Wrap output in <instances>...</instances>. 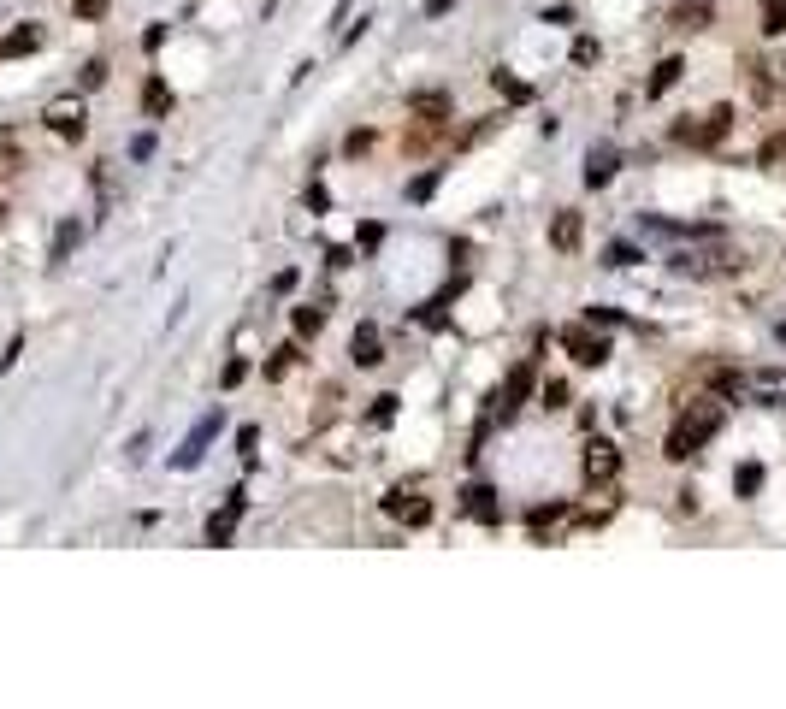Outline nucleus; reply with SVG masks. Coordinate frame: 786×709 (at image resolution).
Wrapping results in <instances>:
<instances>
[{"mask_svg": "<svg viewBox=\"0 0 786 709\" xmlns=\"http://www.w3.org/2000/svg\"><path fill=\"white\" fill-rule=\"evenodd\" d=\"M438 178H444L438 166H432V172H420V178L408 184V201H432V195H438Z\"/></svg>", "mask_w": 786, "mask_h": 709, "instance_id": "28", "label": "nucleus"}, {"mask_svg": "<svg viewBox=\"0 0 786 709\" xmlns=\"http://www.w3.org/2000/svg\"><path fill=\"white\" fill-rule=\"evenodd\" d=\"M615 473H621V450H615L609 438H586V450H580V479H586V485H615Z\"/></svg>", "mask_w": 786, "mask_h": 709, "instance_id": "6", "label": "nucleus"}, {"mask_svg": "<svg viewBox=\"0 0 786 709\" xmlns=\"http://www.w3.org/2000/svg\"><path fill=\"white\" fill-rule=\"evenodd\" d=\"M721 426H727V408H721V402H710V396H698V402L674 420V432H668L662 455H668V461H692V455H698L721 432Z\"/></svg>", "mask_w": 786, "mask_h": 709, "instance_id": "1", "label": "nucleus"}, {"mask_svg": "<svg viewBox=\"0 0 786 709\" xmlns=\"http://www.w3.org/2000/svg\"><path fill=\"white\" fill-rule=\"evenodd\" d=\"M586 325H621V314L615 308H586Z\"/></svg>", "mask_w": 786, "mask_h": 709, "instance_id": "36", "label": "nucleus"}, {"mask_svg": "<svg viewBox=\"0 0 786 709\" xmlns=\"http://www.w3.org/2000/svg\"><path fill=\"white\" fill-rule=\"evenodd\" d=\"M568 515H574L568 503H532V509H526V532H532V544H544V538H550V526H562Z\"/></svg>", "mask_w": 786, "mask_h": 709, "instance_id": "15", "label": "nucleus"}, {"mask_svg": "<svg viewBox=\"0 0 786 709\" xmlns=\"http://www.w3.org/2000/svg\"><path fill=\"white\" fill-rule=\"evenodd\" d=\"M733 119H739V113H733V101H721V107H710V113H704V125H674V142H692V148H716L721 136L733 130Z\"/></svg>", "mask_w": 786, "mask_h": 709, "instance_id": "7", "label": "nucleus"}, {"mask_svg": "<svg viewBox=\"0 0 786 709\" xmlns=\"http://www.w3.org/2000/svg\"><path fill=\"white\" fill-rule=\"evenodd\" d=\"M0 48H6V54H36V48H42V30H36V24H24V30L0 36Z\"/></svg>", "mask_w": 786, "mask_h": 709, "instance_id": "22", "label": "nucleus"}, {"mask_svg": "<svg viewBox=\"0 0 786 709\" xmlns=\"http://www.w3.org/2000/svg\"><path fill=\"white\" fill-rule=\"evenodd\" d=\"M597 60V42H591V36H580V42H574V65H591Z\"/></svg>", "mask_w": 786, "mask_h": 709, "instance_id": "35", "label": "nucleus"}, {"mask_svg": "<svg viewBox=\"0 0 786 709\" xmlns=\"http://www.w3.org/2000/svg\"><path fill=\"white\" fill-rule=\"evenodd\" d=\"M0 60H6V48H0Z\"/></svg>", "mask_w": 786, "mask_h": 709, "instance_id": "41", "label": "nucleus"}, {"mask_svg": "<svg viewBox=\"0 0 786 709\" xmlns=\"http://www.w3.org/2000/svg\"><path fill=\"white\" fill-rule=\"evenodd\" d=\"M349 361H355L361 373H373V367L385 361V337H379V325H355V337H349Z\"/></svg>", "mask_w": 786, "mask_h": 709, "instance_id": "10", "label": "nucleus"}, {"mask_svg": "<svg viewBox=\"0 0 786 709\" xmlns=\"http://www.w3.org/2000/svg\"><path fill=\"white\" fill-rule=\"evenodd\" d=\"M308 207H314V213H326V207H331V195L320 190V184H308Z\"/></svg>", "mask_w": 786, "mask_h": 709, "instance_id": "38", "label": "nucleus"}, {"mask_svg": "<svg viewBox=\"0 0 786 709\" xmlns=\"http://www.w3.org/2000/svg\"><path fill=\"white\" fill-rule=\"evenodd\" d=\"M255 444H261V432H255V426H243V432H237V450H243V461H255Z\"/></svg>", "mask_w": 786, "mask_h": 709, "instance_id": "32", "label": "nucleus"}, {"mask_svg": "<svg viewBox=\"0 0 786 709\" xmlns=\"http://www.w3.org/2000/svg\"><path fill=\"white\" fill-rule=\"evenodd\" d=\"M615 166H621V154H615L609 142H603V148H591V154H586V190H603V184L615 178Z\"/></svg>", "mask_w": 786, "mask_h": 709, "instance_id": "16", "label": "nucleus"}, {"mask_svg": "<svg viewBox=\"0 0 786 709\" xmlns=\"http://www.w3.org/2000/svg\"><path fill=\"white\" fill-rule=\"evenodd\" d=\"M77 243H83V225H77V219H66V225L54 231V260H66Z\"/></svg>", "mask_w": 786, "mask_h": 709, "instance_id": "25", "label": "nucleus"}, {"mask_svg": "<svg viewBox=\"0 0 786 709\" xmlns=\"http://www.w3.org/2000/svg\"><path fill=\"white\" fill-rule=\"evenodd\" d=\"M420 12H426V18H444V12H456V0H426Z\"/></svg>", "mask_w": 786, "mask_h": 709, "instance_id": "39", "label": "nucleus"}, {"mask_svg": "<svg viewBox=\"0 0 786 709\" xmlns=\"http://www.w3.org/2000/svg\"><path fill=\"white\" fill-rule=\"evenodd\" d=\"M680 71H686V60H680V54H668V60H662V65L651 71V83H645V95H651V101H656V95H668V89L680 83Z\"/></svg>", "mask_w": 786, "mask_h": 709, "instance_id": "18", "label": "nucleus"}, {"mask_svg": "<svg viewBox=\"0 0 786 709\" xmlns=\"http://www.w3.org/2000/svg\"><path fill=\"white\" fill-rule=\"evenodd\" d=\"M107 6H113V0H71L77 24H101V18H107Z\"/></svg>", "mask_w": 786, "mask_h": 709, "instance_id": "29", "label": "nucleus"}, {"mask_svg": "<svg viewBox=\"0 0 786 709\" xmlns=\"http://www.w3.org/2000/svg\"><path fill=\"white\" fill-rule=\"evenodd\" d=\"M580 237H586V219H580L574 207H562V213L550 219V249H562V255H574V249H580Z\"/></svg>", "mask_w": 786, "mask_h": 709, "instance_id": "14", "label": "nucleus"}, {"mask_svg": "<svg viewBox=\"0 0 786 709\" xmlns=\"http://www.w3.org/2000/svg\"><path fill=\"white\" fill-rule=\"evenodd\" d=\"M674 30H710V0H680L674 6Z\"/></svg>", "mask_w": 786, "mask_h": 709, "instance_id": "19", "label": "nucleus"}, {"mask_svg": "<svg viewBox=\"0 0 786 709\" xmlns=\"http://www.w3.org/2000/svg\"><path fill=\"white\" fill-rule=\"evenodd\" d=\"M355 243H361V249H379V243H385V225H361V237H355Z\"/></svg>", "mask_w": 786, "mask_h": 709, "instance_id": "34", "label": "nucleus"}, {"mask_svg": "<svg viewBox=\"0 0 786 709\" xmlns=\"http://www.w3.org/2000/svg\"><path fill=\"white\" fill-rule=\"evenodd\" d=\"M396 420V396H373V408H367V426H391Z\"/></svg>", "mask_w": 786, "mask_h": 709, "instance_id": "30", "label": "nucleus"}, {"mask_svg": "<svg viewBox=\"0 0 786 709\" xmlns=\"http://www.w3.org/2000/svg\"><path fill=\"white\" fill-rule=\"evenodd\" d=\"M775 337H781V343H786V320H781V325H775Z\"/></svg>", "mask_w": 786, "mask_h": 709, "instance_id": "40", "label": "nucleus"}, {"mask_svg": "<svg viewBox=\"0 0 786 709\" xmlns=\"http://www.w3.org/2000/svg\"><path fill=\"white\" fill-rule=\"evenodd\" d=\"M639 249H633V243H609V255H603V266H615V272H627V266H639Z\"/></svg>", "mask_w": 786, "mask_h": 709, "instance_id": "27", "label": "nucleus"}, {"mask_svg": "<svg viewBox=\"0 0 786 709\" xmlns=\"http://www.w3.org/2000/svg\"><path fill=\"white\" fill-rule=\"evenodd\" d=\"M343 148H349V154H355V160H361V154H367V148H373V130H355V136H349V142H343Z\"/></svg>", "mask_w": 786, "mask_h": 709, "instance_id": "33", "label": "nucleus"}, {"mask_svg": "<svg viewBox=\"0 0 786 709\" xmlns=\"http://www.w3.org/2000/svg\"><path fill=\"white\" fill-rule=\"evenodd\" d=\"M781 154H786V136H769V142H763V166H775Z\"/></svg>", "mask_w": 786, "mask_h": 709, "instance_id": "37", "label": "nucleus"}, {"mask_svg": "<svg viewBox=\"0 0 786 709\" xmlns=\"http://www.w3.org/2000/svg\"><path fill=\"white\" fill-rule=\"evenodd\" d=\"M408 113H414L426 130H438L444 119H450V95H444V89H420V95H408Z\"/></svg>", "mask_w": 786, "mask_h": 709, "instance_id": "13", "label": "nucleus"}, {"mask_svg": "<svg viewBox=\"0 0 786 709\" xmlns=\"http://www.w3.org/2000/svg\"><path fill=\"white\" fill-rule=\"evenodd\" d=\"M142 113H148V119H166V113H172V89H166V77H148V83H142Z\"/></svg>", "mask_w": 786, "mask_h": 709, "instance_id": "17", "label": "nucleus"}, {"mask_svg": "<svg viewBox=\"0 0 786 709\" xmlns=\"http://www.w3.org/2000/svg\"><path fill=\"white\" fill-rule=\"evenodd\" d=\"M219 426H225V408H213V414H201V420H196V432L184 438V450L172 455V467H178V473H190V467H201V455H207V444L219 438Z\"/></svg>", "mask_w": 786, "mask_h": 709, "instance_id": "8", "label": "nucleus"}, {"mask_svg": "<svg viewBox=\"0 0 786 709\" xmlns=\"http://www.w3.org/2000/svg\"><path fill=\"white\" fill-rule=\"evenodd\" d=\"M461 515H473L479 526H503V503H497V491H491L485 479H473V485L461 491Z\"/></svg>", "mask_w": 786, "mask_h": 709, "instance_id": "9", "label": "nucleus"}, {"mask_svg": "<svg viewBox=\"0 0 786 709\" xmlns=\"http://www.w3.org/2000/svg\"><path fill=\"white\" fill-rule=\"evenodd\" d=\"M538 402H544V408H568V402H574V396H568V379H544V385H538Z\"/></svg>", "mask_w": 786, "mask_h": 709, "instance_id": "26", "label": "nucleus"}, {"mask_svg": "<svg viewBox=\"0 0 786 709\" xmlns=\"http://www.w3.org/2000/svg\"><path fill=\"white\" fill-rule=\"evenodd\" d=\"M290 325H296V337H320L326 308H314V302H308V308H296V314H290Z\"/></svg>", "mask_w": 786, "mask_h": 709, "instance_id": "24", "label": "nucleus"}, {"mask_svg": "<svg viewBox=\"0 0 786 709\" xmlns=\"http://www.w3.org/2000/svg\"><path fill=\"white\" fill-rule=\"evenodd\" d=\"M556 337H562V349L574 355V367H603V361L615 355V349H609V337H597L586 320H580V325H562Z\"/></svg>", "mask_w": 786, "mask_h": 709, "instance_id": "5", "label": "nucleus"}, {"mask_svg": "<svg viewBox=\"0 0 786 709\" xmlns=\"http://www.w3.org/2000/svg\"><path fill=\"white\" fill-rule=\"evenodd\" d=\"M491 89H497V95H503V101H515V107H526V101H532V89H526L521 77H509V71H503V65H497V71H491Z\"/></svg>", "mask_w": 786, "mask_h": 709, "instance_id": "21", "label": "nucleus"}, {"mask_svg": "<svg viewBox=\"0 0 786 709\" xmlns=\"http://www.w3.org/2000/svg\"><path fill=\"white\" fill-rule=\"evenodd\" d=\"M420 491H426V479H420V473H414V479H402V485H391V491H385V515H396L402 526H426V520H432V503H426Z\"/></svg>", "mask_w": 786, "mask_h": 709, "instance_id": "4", "label": "nucleus"}, {"mask_svg": "<svg viewBox=\"0 0 786 709\" xmlns=\"http://www.w3.org/2000/svg\"><path fill=\"white\" fill-rule=\"evenodd\" d=\"M668 272L674 278H733V272H745V255H733V249H674L668 255Z\"/></svg>", "mask_w": 786, "mask_h": 709, "instance_id": "2", "label": "nucleus"}, {"mask_svg": "<svg viewBox=\"0 0 786 709\" xmlns=\"http://www.w3.org/2000/svg\"><path fill=\"white\" fill-rule=\"evenodd\" d=\"M757 30L775 42V36H786V0H757Z\"/></svg>", "mask_w": 786, "mask_h": 709, "instance_id": "20", "label": "nucleus"}, {"mask_svg": "<svg viewBox=\"0 0 786 709\" xmlns=\"http://www.w3.org/2000/svg\"><path fill=\"white\" fill-rule=\"evenodd\" d=\"M243 509H249V497H243V491H231V497H225V509H219V515H207V544H231V532H237Z\"/></svg>", "mask_w": 786, "mask_h": 709, "instance_id": "11", "label": "nucleus"}, {"mask_svg": "<svg viewBox=\"0 0 786 709\" xmlns=\"http://www.w3.org/2000/svg\"><path fill=\"white\" fill-rule=\"evenodd\" d=\"M48 130H54V136H66V142H83V130H89V119H83V101H54V107H48Z\"/></svg>", "mask_w": 786, "mask_h": 709, "instance_id": "12", "label": "nucleus"}, {"mask_svg": "<svg viewBox=\"0 0 786 709\" xmlns=\"http://www.w3.org/2000/svg\"><path fill=\"white\" fill-rule=\"evenodd\" d=\"M733 491H739V497H757V491H763V461H745V467L733 473Z\"/></svg>", "mask_w": 786, "mask_h": 709, "instance_id": "23", "label": "nucleus"}, {"mask_svg": "<svg viewBox=\"0 0 786 709\" xmlns=\"http://www.w3.org/2000/svg\"><path fill=\"white\" fill-rule=\"evenodd\" d=\"M77 83H83V89H101V83H107V60H89V65H83V77H77Z\"/></svg>", "mask_w": 786, "mask_h": 709, "instance_id": "31", "label": "nucleus"}, {"mask_svg": "<svg viewBox=\"0 0 786 709\" xmlns=\"http://www.w3.org/2000/svg\"><path fill=\"white\" fill-rule=\"evenodd\" d=\"M532 390H538V361L526 355V361H515V367H509V379L491 390V408H497V420H503V426L521 414V402L532 396Z\"/></svg>", "mask_w": 786, "mask_h": 709, "instance_id": "3", "label": "nucleus"}]
</instances>
